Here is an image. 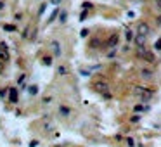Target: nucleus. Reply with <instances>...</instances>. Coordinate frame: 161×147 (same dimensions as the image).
Masks as SVG:
<instances>
[{
  "instance_id": "obj_1",
  "label": "nucleus",
  "mask_w": 161,
  "mask_h": 147,
  "mask_svg": "<svg viewBox=\"0 0 161 147\" xmlns=\"http://www.w3.org/2000/svg\"><path fill=\"white\" fill-rule=\"evenodd\" d=\"M139 57H142V59H145L147 63H154V56H152V52H149V50H145V48H142L140 47L139 48Z\"/></svg>"
},
{
  "instance_id": "obj_2",
  "label": "nucleus",
  "mask_w": 161,
  "mask_h": 147,
  "mask_svg": "<svg viewBox=\"0 0 161 147\" xmlns=\"http://www.w3.org/2000/svg\"><path fill=\"white\" fill-rule=\"evenodd\" d=\"M94 88H95L99 94H106L107 90H109V85H107L106 81H95V83H94Z\"/></svg>"
},
{
  "instance_id": "obj_3",
  "label": "nucleus",
  "mask_w": 161,
  "mask_h": 147,
  "mask_svg": "<svg viewBox=\"0 0 161 147\" xmlns=\"http://www.w3.org/2000/svg\"><path fill=\"white\" fill-rule=\"evenodd\" d=\"M118 42H120V37H118V35H111V37L107 38L106 45H107V47L113 48V47H116V45H118Z\"/></svg>"
},
{
  "instance_id": "obj_4",
  "label": "nucleus",
  "mask_w": 161,
  "mask_h": 147,
  "mask_svg": "<svg viewBox=\"0 0 161 147\" xmlns=\"http://www.w3.org/2000/svg\"><path fill=\"white\" fill-rule=\"evenodd\" d=\"M137 31H139V35H147V33H149V26H147V24H145V23H140L139 24V28H137Z\"/></svg>"
},
{
  "instance_id": "obj_5",
  "label": "nucleus",
  "mask_w": 161,
  "mask_h": 147,
  "mask_svg": "<svg viewBox=\"0 0 161 147\" xmlns=\"http://www.w3.org/2000/svg\"><path fill=\"white\" fill-rule=\"evenodd\" d=\"M9 99H11L12 104H16V102H17V90L16 88H11V90H9Z\"/></svg>"
},
{
  "instance_id": "obj_6",
  "label": "nucleus",
  "mask_w": 161,
  "mask_h": 147,
  "mask_svg": "<svg viewBox=\"0 0 161 147\" xmlns=\"http://www.w3.org/2000/svg\"><path fill=\"white\" fill-rule=\"evenodd\" d=\"M135 43L139 45V48L144 47V45H145V37H144V35H137V37H135Z\"/></svg>"
},
{
  "instance_id": "obj_7",
  "label": "nucleus",
  "mask_w": 161,
  "mask_h": 147,
  "mask_svg": "<svg viewBox=\"0 0 161 147\" xmlns=\"http://www.w3.org/2000/svg\"><path fill=\"white\" fill-rule=\"evenodd\" d=\"M140 76L145 78V80H149L151 76H152V71H151V69H142V71H140Z\"/></svg>"
},
{
  "instance_id": "obj_8",
  "label": "nucleus",
  "mask_w": 161,
  "mask_h": 147,
  "mask_svg": "<svg viewBox=\"0 0 161 147\" xmlns=\"http://www.w3.org/2000/svg\"><path fill=\"white\" fill-rule=\"evenodd\" d=\"M52 48H54V56H61V48L57 42H52Z\"/></svg>"
},
{
  "instance_id": "obj_9",
  "label": "nucleus",
  "mask_w": 161,
  "mask_h": 147,
  "mask_svg": "<svg viewBox=\"0 0 161 147\" xmlns=\"http://www.w3.org/2000/svg\"><path fill=\"white\" fill-rule=\"evenodd\" d=\"M0 61H4V63L9 61V52H7V50H2V52H0Z\"/></svg>"
},
{
  "instance_id": "obj_10",
  "label": "nucleus",
  "mask_w": 161,
  "mask_h": 147,
  "mask_svg": "<svg viewBox=\"0 0 161 147\" xmlns=\"http://www.w3.org/2000/svg\"><path fill=\"white\" fill-rule=\"evenodd\" d=\"M42 63H43V66H50V64H52V57H50V56H45V57L42 59Z\"/></svg>"
},
{
  "instance_id": "obj_11",
  "label": "nucleus",
  "mask_w": 161,
  "mask_h": 147,
  "mask_svg": "<svg viewBox=\"0 0 161 147\" xmlns=\"http://www.w3.org/2000/svg\"><path fill=\"white\" fill-rule=\"evenodd\" d=\"M59 113L63 116H70V109H68L66 106H61V107H59Z\"/></svg>"
},
{
  "instance_id": "obj_12",
  "label": "nucleus",
  "mask_w": 161,
  "mask_h": 147,
  "mask_svg": "<svg viewBox=\"0 0 161 147\" xmlns=\"http://www.w3.org/2000/svg\"><path fill=\"white\" fill-rule=\"evenodd\" d=\"M125 38H127L128 42H132V40H135V35H134V31H132V30H128V31H127V35H125Z\"/></svg>"
},
{
  "instance_id": "obj_13",
  "label": "nucleus",
  "mask_w": 161,
  "mask_h": 147,
  "mask_svg": "<svg viewBox=\"0 0 161 147\" xmlns=\"http://www.w3.org/2000/svg\"><path fill=\"white\" fill-rule=\"evenodd\" d=\"M99 45H101V40H97V38H94V40L90 42V47H92V48H97Z\"/></svg>"
},
{
  "instance_id": "obj_14",
  "label": "nucleus",
  "mask_w": 161,
  "mask_h": 147,
  "mask_svg": "<svg viewBox=\"0 0 161 147\" xmlns=\"http://www.w3.org/2000/svg\"><path fill=\"white\" fill-rule=\"evenodd\" d=\"M57 73L59 74H66L68 73V68H66V66H59V68H57Z\"/></svg>"
},
{
  "instance_id": "obj_15",
  "label": "nucleus",
  "mask_w": 161,
  "mask_h": 147,
  "mask_svg": "<svg viewBox=\"0 0 161 147\" xmlns=\"http://www.w3.org/2000/svg\"><path fill=\"white\" fill-rule=\"evenodd\" d=\"M30 94H31V95H37V94H38V87H37V85L30 87Z\"/></svg>"
},
{
  "instance_id": "obj_16",
  "label": "nucleus",
  "mask_w": 161,
  "mask_h": 147,
  "mask_svg": "<svg viewBox=\"0 0 161 147\" xmlns=\"http://www.w3.org/2000/svg\"><path fill=\"white\" fill-rule=\"evenodd\" d=\"M4 30H5V31H14V30H16V26H14V24H5V26H4Z\"/></svg>"
},
{
  "instance_id": "obj_17",
  "label": "nucleus",
  "mask_w": 161,
  "mask_h": 147,
  "mask_svg": "<svg viewBox=\"0 0 161 147\" xmlns=\"http://www.w3.org/2000/svg\"><path fill=\"white\" fill-rule=\"evenodd\" d=\"M55 16H57V9H54V12L50 14V17H48V23L54 21V19H55Z\"/></svg>"
},
{
  "instance_id": "obj_18",
  "label": "nucleus",
  "mask_w": 161,
  "mask_h": 147,
  "mask_svg": "<svg viewBox=\"0 0 161 147\" xmlns=\"http://www.w3.org/2000/svg\"><path fill=\"white\" fill-rule=\"evenodd\" d=\"M144 109H147V107H144V106H142V104L135 106V113H140V111H144Z\"/></svg>"
},
{
  "instance_id": "obj_19",
  "label": "nucleus",
  "mask_w": 161,
  "mask_h": 147,
  "mask_svg": "<svg viewBox=\"0 0 161 147\" xmlns=\"http://www.w3.org/2000/svg\"><path fill=\"white\" fill-rule=\"evenodd\" d=\"M154 48H156V50H161V38H159V40H158V42L154 43Z\"/></svg>"
},
{
  "instance_id": "obj_20",
  "label": "nucleus",
  "mask_w": 161,
  "mask_h": 147,
  "mask_svg": "<svg viewBox=\"0 0 161 147\" xmlns=\"http://www.w3.org/2000/svg\"><path fill=\"white\" fill-rule=\"evenodd\" d=\"M139 120H140V116H137V114L130 118V121H132V123H137V121H139Z\"/></svg>"
},
{
  "instance_id": "obj_21",
  "label": "nucleus",
  "mask_w": 161,
  "mask_h": 147,
  "mask_svg": "<svg viewBox=\"0 0 161 147\" xmlns=\"http://www.w3.org/2000/svg\"><path fill=\"white\" fill-rule=\"evenodd\" d=\"M28 33H30V28H26V30L23 31V38H30V37H28Z\"/></svg>"
},
{
  "instance_id": "obj_22",
  "label": "nucleus",
  "mask_w": 161,
  "mask_h": 147,
  "mask_svg": "<svg viewBox=\"0 0 161 147\" xmlns=\"http://www.w3.org/2000/svg\"><path fill=\"white\" fill-rule=\"evenodd\" d=\"M127 144H128V147H134L135 145V142L132 140V138H128V140H127Z\"/></svg>"
},
{
  "instance_id": "obj_23",
  "label": "nucleus",
  "mask_w": 161,
  "mask_h": 147,
  "mask_svg": "<svg viewBox=\"0 0 161 147\" xmlns=\"http://www.w3.org/2000/svg\"><path fill=\"white\" fill-rule=\"evenodd\" d=\"M80 35H81V37H87V35H88V30H81Z\"/></svg>"
},
{
  "instance_id": "obj_24",
  "label": "nucleus",
  "mask_w": 161,
  "mask_h": 147,
  "mask_svg": "<svg viewBox=\"0 0 161 147\" xmlns=\"http://www.w3.org/2000/svg\"><path fill=\"white\" fill-rule=\"evenodd\" d=\"M61 23H66V12H63V14H61Z\"/></svg>"
},
{
  "instance_id": "obj_25",
  "label": "nucleus",
  "mask_w": 161,
  "mask_h": 147,
  "mask_svg": "<svg viewBox=\"0 0 161 147\" xmlns=\"http://www.w3.org/2000/svg\"><path fill=\"white\" fill-rule=\"evenodd\" d=\"M0 50H7V45H5V43H4V42L0 43Z\"/></svg>"
},
{
  "instance_id": "obj_26",
  "label": "nucleus",
  "mask_w": 161,
  "mask_h": 147,
  "mask_svg": "<svg viewBox=\"0 0 161 147\" xmlns=\"http://www.w3.org/2000/svg\"><path fill=\"white\" fill-rule=\"evenodd\" d=\"M92 7V4H88V2H85V4H83V9H90Z\"/></svg>"
},
{
  "instance_id": "obj_27",
  "label": "nucleus",
  "mask_w": 161,
  "mask_h": 147,
  "mask_svg": "<svg viewBox=\"0 0 161 147\" xmlns=\"http://www.w3.org/2000/svg\"><path fill=\"white\" fill-rule=\"evenodd\" d=\"M61 2H63V0H52V4H54V5H59Z\"/></svg>"
},
{
  "instance_id": "obj_28",
  "label": "nucleus",
  "mask_w": 161,
  "mask_h": 147,
  "mask_svg": "<svg viewBox=\"0 0 161 147\" xmlns=\"http://www.w3.org/2000/svg\"><path fill=\"white\" fill-rule=\"evenodd\" d=\"M0 73H4V61H0Z\"/></svg>"
},
{
  "instance_id": "obj_29",
  "label": "nucleus",
  "mask_w": 161,
  "mask_h": 147,
  "mask_svg": "<svg viewBox=\"0 0 161 147\" xmlns=\"http://www.w3.org/2000/svg\"><path fill=\"white\" fill-rule=\"evenodd\" d=\"M37 144H38V142H37V140H33V142H31V144H30V147H37Z\"/></svg>"
},
{
  "instance_id": "obj_30",
  "label": "nucleus",
  "mask_w": 161,
  "mask_h": 147,
  "mask_svg": "<svg viewBox=\"0 0 161 147\" xmlns=\"http://www.w3.org/2000/svg\"><path fill=\"white\" fill-rule=\"evenodd\" d=\"M4 7H5V4H4V2H0V11H2Z\"/></svg>"
},
{
  "instance_id": "obj_31",
  "label": "nucleus",
  "mask_w": 161,
  "mask_h": 147,
  "mask_svg": "<svg viewBox=\"0 0 161 147\" xmlns=\"http://www.w3.org/2000/svg\"><path fill=\"white\" fill-rule=\"evenodd\" d=\"M158 2V9H161V0H156Z\"/></svg>"
},
{
  "instance_id": "obj_32",
  "label": "nucleus",
  "mask_w": 161,
  "mask_h": 147,
  "mask_svg": "<svg viewBox=\"0 0 161 147\" xmlns=\"http://www.w3.org/2000/svg\"><path fill=\"white\" fill-rule=\"evenodd\" d=\"M158 24L161 26V16H158Z\"/></svg>"
},
{
  "instance_id": "obj_33",
  "label": "nucleus",
  "mask_w": 161,
  "mask_h": 147,
  "mask_svg": "<svg viewBox=\"0 0 161 147\" xmlns=\"http://www.w3.org/2000/svg\"><path fill=\"white\" fill-rule=\"evenodd\" d=\"M55 147H61V145H55Z\"/></svg>"
},
{
  "instance_id": "obj_34",
  "label": "nucleus",
  "mask_w": 161,
  "mask_h": 147,
  "mask_svg": "<svg viewBox=\"0 0 161 147\" xmlns=\"http://www.w3.org/2000/svg\"><path fill=\"white\" fill-rule=\"evenodd\" d=\"M0 52H2V50H0Z\"/></svg>"
}]
</instances>
